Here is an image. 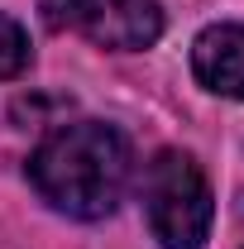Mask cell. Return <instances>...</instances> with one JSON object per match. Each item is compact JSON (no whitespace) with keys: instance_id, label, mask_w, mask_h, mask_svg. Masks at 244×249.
<instances>
[{"instance_id":"obj_4","label":"cell","mask_w":244,"mask_h":249,"mask_svg":"<svg viewBox=\"0 0 244 249\" xmlns=\"http://www.w3.org/2000/svg\"><path fill=\"white\" fill-rule=\"evenodd\" d=\"M192 72L206 91L244 101V24H211L196 34Z\"/></svg>"},{"instance_id":"obj_3","label":"cell","mask_w":244,"mask_h":249,"mask_svg":"<svg viewBox=\"0 0 244 249\" xmlns=\"http://www.w3.org/2000/svg\"><path fill=\"white\" fill-rule=\"evenodd\" d=\"M43 15L53 29H72L115 53L149 48L163 34L158 0H43Z\"/></svg>"},{"instance_id":"obj_1","label":"cell","mask_w":244,"mask_h":249,"mask_svg":"<svg viewBox=\"0 0 244 249\" xmlns=\"http://www.w3.org/2000/svg\"><path fill=\"white\" fill-rule=\"evenodd\" d=\"M34 192L72 220H101L120 206L129 182V144L115 124L77 120L53 129L29 158Z\"/></svg>"},{"instance_id":"obj_2","label":"cell","mask_w":244,"mask_h":249,"mask_svg":"<svg viewBox=\"0 0 244 249\" xmlns=\"http://www.w3.org/2000/svg\"><path fill=\"white\" fill-rule=\"evenodd\" d=\"M144 216L163 249H201L211 235V182L192 154L163 149L144 173Z\"/></svg>"},{"instance_id":"obj_5","label":"cell","mask_w":244,"mask_h":249,"mask_svg":"<svg viewBox=\"0 0 244 249\" xmlns=\"http://www.w3.org/2000/svg\"><path fill=\"white\" fill-rule=\"evenodd\" d=\"M24 67H29V34H24L19 19L0 15V82L19 77Z\"/></svg>"}]
</instances>
